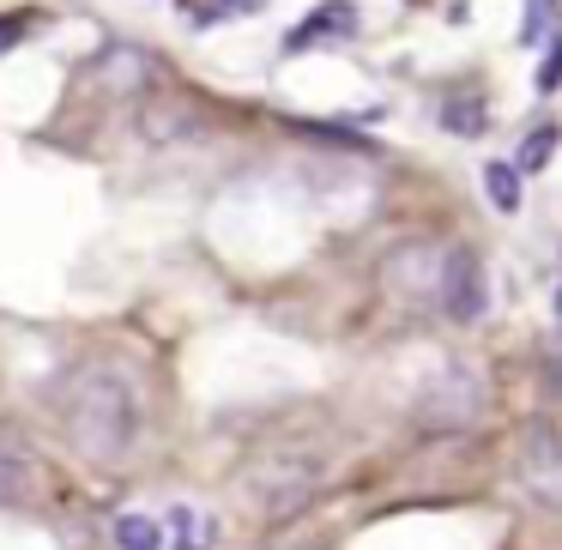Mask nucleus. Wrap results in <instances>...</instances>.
<instances>
[{
	"label": "nucleus",
	"mask_w": 562,
	"mask_h": 550,
	"mask_svg": "<svg viewBox=\"0 0 562 550\" xmlns=\"http://www.w3.org/2000/svg\"><path fill=\"white\" fill-rule=\"evenodd\" d=\"M308 490H315V465L308 460H272L255 472V502L272 514H291L308 502Z\"/></svg>",
	"instance_id": "obj_3"
},
{
	"label": "nucleus",
	"mask_w": 562,
	"mask_h": 550,
	"mask_svg": "<svg viewBox=\"0 0 562 550\" xmlns=\"http://www.w3.org/2000/svg\"><path fill=\"white\" fill-rule=\"evenodd\" d=\"M484 103L477 98H453L448 110H441V127H448V134H484Z\"/></svg>",
	"instance_id": "obj_9"
},
{
	"label": "nucleus",
	"mask_w": 562,
	"mask_h": 550,
	"mask_svg": "<svg viewBox=\"0 0 562 550\" xmlns=\"http://www.w3.org/2000/svg\"><path fill=\"white\" fill-rule=\"evenodd\" d=\"M25 31H31V13H0V55L13 49V43L25 37Z\"/></svg>",
	"instance_id": "obj_13"
},
{
	"label": "nucleus",
	"mask_w": 562,
	"mask_h": 550,
	"mask_svg": "<svg viewBox=\"0 0 562 550\" xmlns=\"http://www.w3.org/2000/svg\"><path fill=\"white\" fill-rule=\"evenodd\" d=\"M436 291H441V303H448L453 321H477V315H484V267H477V255H465V248L441 255Z\"/></svg>",
	"instance_id": "obj_2"
},
{
	"label": "nucleus",
	"mask_w": 562,
	"mask_h": 550,
	"mask_svg": "<svg viewBox=\"0 0 562 550\" xmlns=\"http://www.w3.org/2000/svg\"><path fill=\"white\" fill-rule=\"evenodd\" d=\"M139 127H146L151 146H182V139L200 134V110H194L188 98H146Z\"/></svg>",
	"instance_id": "obj_4"
},
{
	"label": "nucleus",
	"mask_w": 562,
	"mask_h": 550,
	"mask_svg": "<svg viewBox=\"0 0 562 550\" xmlns=\"http://www.w3.org/2000/svg\"><path fill=\"white\" fill-rule=\"evenodd\" d=\"M557 74H562V55H557V49H550V55H544V67H538V86H544V91H550V86H557Z\"/></svg>",
	"instance_id": "obj_15"
},
{
	"label": "nucleus",
	"mask_w": 562,
	"mask_h": 550,
	"mask_svg": "<svg viewBox=\"0 0 562 550\" xmlns=\"http://www.w3.org/2000/svg\"><path fill=\"white\" fill-rule=\"evenodd\" d=\"M170 538H176V550H212V520L200 508H176L170 514Z\"/></svg>",
	"instance_id": "obj_6"
},
{
	"label": "nucleus",
	"mask_w": 562,
	"mask_h": 550,
	"mask_svg": "<svg viewBox=\"0 0 562 550\" xmlns=\"http://www.w3.org/2000/svg\"><path fill=\"white\" fill-rule=\"evenodd\" d=\"M484 188H490V206H496V212H514V206H520V170H514V164H490V170H484Z\"/></svg>",
	"instance_id": "obj_8"
},
{
	"label": "nucleus",
	"mask_w": 562,
	"mask_h": 550,
	"mask_svg": "<svg viewBox=\"0 0 562 550\" xmlns=\"http://www.w3.org/2000/svg\"><path fill=\"white\" fill-rule=\"evenodd\" d=\"M544 25H550V0H532V13H526V37H544Z\"/></svg>",
	"instance_id": "obj_14"
},
{
	"label": "nucleus",
	"mask_w": 562,
	"mask_h": 550,
	"mask_svg": "<svg viewBox=\"0 0 562 550\" xmlns=\"http://www.w3.org/2000/svg\"><path fill=\"white\" fill-rule=\"evenodd\" d=\"M19 490H25V465H19V460H7V453H0V502H13Z\"/></svg>",
	"instance_id": "obj_12"
},
{
	"label": "nucleus",
	"mask_w": 562,
	"mask_h": 550,
	"mask_svg": "<svg viewBox=\"0 0 562 550\" xmlns=\"http://www.w3.org/2000/svg\"><path fill=\"white\" fill-rule=\"evenodd\" d=\"M115 545L122 550H164V526L146 520V514H122L115 520Z\"/></svg>",
	"instance_id": "obj_7"
},
{
	"label": "nucleus",
	"mask_w": 562,
	"mask_h": 550,
	"mask_svg": "<svg viewBox=\"0 0 562 550\" xmlns=\"http://www.w3.org/2000/svg\"><path fill=\"white\" fill-rule=\"evenodd\" d=\"M67 441L91 460H115L139 436V393L122 369H79L61 393Z\"/></svg>",
	"instance_id": "obj_1"
},
{
	"label": "nucleus",
	"mask_w": 562,
	"mask_h": 550,
	"mask_svg": "<svg viewBox=\"0 0 562 550\" xmlns=\"http://www.w3.org/2000/svg\"><path fill=\"white\" fill-rule=\"evenodd\" d=\"M550 151H557V127H538V134L526 139V151H520V170H544Z\"/></svg>",
	"instance_id": "obj_11"
},
{
	"label": "nucleus",
	"mask_w": 562,
	"mask_h": 550,
	"mask_svg": "<svg viewBox=\"0 0 562 550\" xmlns=\"http://www.w3.org/2000/svg\"><path fill=\"white\" fill-rule=\"evenodd\" d=\"M532 490L544 502H557V465H550V436L532 441Z\"/></svg>",
	"instance_id": "obj_10"
},
{
	"label": "nucleus",
	"mask_w": 562,
	"mask_h": 550,
	"mask_svg": "<svg viewBox=\"0 0 562 550\" xmlns=\"http://www.w3.org/2000/svg\"><path fill=\"white\" fill-rule=\"evenodd\" d=\"M357 31V13H351V0H327V7H315V13L303 19V25L284 37V55H308L315 43H327V37H351Z\"/></svg>",
	"instance_id": "obj_5"
}]
</instances>
